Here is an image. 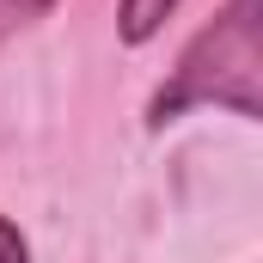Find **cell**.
<instances>
[{
    "label": "cell",
    "mask_w": 263,
    "mask_h": 263,
    "mask_svg": "<svg viewBox=\"0 0 263 263\" xmlns=\"http://www.w3.org/2000/svg\"><path fill=\"white\" fill-rule=\"evenodd\" d=\"M178 12V0H123L117 6V37L129 43V49H141V43H153L159 37V25Z\"/></svg>",
    "instance_id": "7a4b0ae2"
},
{
    "label": "cell",
    "mask_w": 263,
    "mask_h": 263,
    "mask_svg": "<svg viewBox=\"0 0 263 263\" xmlns=\"http://www.w3.org/2000/svg\"><path fill=\"white\" fill-rule=\"evenodd\" d=\"M0 263H31V245H25V233L0 214Z\"/></svg>",
    "instance_id": "277c9868"
},
{
    "label": "cell",
    "mask_w": 263,
    "mask_h": 263,
    "mask_svg": "<svg viewBox=\"0 0 263 263\" xmlns=\"http://www.w3.org/2000/svg\"><path fill=\"white\" fill-rule=\"evenodd\" d=\"M263 0H227L214 25H202L190 49L178 55L172 80L147 104V129L178 123L184 110L220 104L245 123L263 117Z\"/></svg>",
    "instance_id": "6da1fadb"
},
{
    "label": "cell",
    "mask_w": 263,
    "mask_h": 263,
    "mask_svg": "<svg viewBox=\"0 0 263 263\" xmlns=\"http://www.w3.org/2000/svg\"><path fill=\"white\" fill-rule=\"evenodd\" d=\"M49 12H55V0H0V49L12 37H25L31 25H43Z\"/></svg>",
    "instance_id": "3957f363"
}]
</instances>
